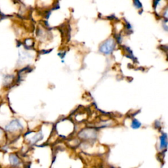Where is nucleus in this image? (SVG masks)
<instances>
[{
    "label": "nucleus",
    "instance_id": "obj_2",
    "mask_svg": "<svg viewBox=\"0 0 168 168\" xmlns=\"http://www.w3.org/2000/svg\"><path fill=\"white\" fill-rule=\"evenodd\" d=\"M23 129V126L20 121L17 119H14L10 121L9 123L5 126L4 130L6 131L7 136L9 134H15Z\"/></svg>",
    "mask_w": 168,
    "mask_h": 168
},
{
    "label": "nucleus",
    "instance_id": "obj_8",
    "mask_svg": "<svg viewBox=\"0 0 168 168\" xmlns=\"http://www.w3.org/2000/svg\"><path fill=\"white\" fill-rule=\"evenodd\" d=\"M115 38H116V41L117 42V43L120 44L121 43V41H122L121 35H116Z\"/></svg>",
    "mask_w": 168,
    "mask_h": 168
},
{
    "label": "nucleus",
    "instance_id": "obj_1",
    "mask_svg": "<svg viewBox=\"0 0 168 168\" xmlns=\"http://www.w3.org/2000/svg\"><path fill=\"white\" fill-rule=\"evenodd\" d=\"M116 42L114 38H109L102 43L99 48V51L105 55H109L113 53L116 49Z\"/></svg>",
    "mask_w": 168,
    "mask_h": 168
},
{
    "label": "nucleus",
    "instance_id": "obj_4",
    "mask_svg": "<svg viewBox=\"0 0 168 168\" xmlns=\"http://www.w3.org/2000/svg\"><path fill=\"white\" fill-rule=\"evenodd\" d=\"M7 139V135L4 129L0 127V148L6 145V140Z\"/></svg>",
    "mask_w": 168,
    "mask_h": 168
},
{
    "label": "nucleus",
    "instance_id": "obj_6",
    "mask_svg": "<svg viewBox=\"0 0 168 168\" xmlns=\"http://www.w3.org/2000/svg\"><path fill=\"white\" fill-rule=\"evenodd\" d=\"M133 5L136 9H142V5L141 3L140 0H133Z\"/></svg>",
    "mask_w": 168,
    "mask_h": 168
},
{
    "label": "nucleus",
    "instance_id": "obj_3",
    "mask_svg": "<svg viewBox=\"0 0 168 168\" xmlns=\"http://www.w3.org/2000/svg\"><path fill=\"white\" fill-rule=\"evenodd\" d=\"M9 164L13 167H18L20 164V160L18 157L14 154H10L9 156Z\"/></svg>",
    "mask_w": 168,
    "mask_h": 168
},
{
    "label": "nucleus",
    "instance_id": "obj_5",
    "mask_svg": "<svg viewBox=\"0 0 168 168\" xmlns=\"http://www.w3.org/2000/svg\"><path fill=\"white\" fill-rule=\"evenodd\" d=\"M160 146L161 149H164L166 148L167 146V137L166 135H164L162 136L161 139H160Z\"/></svg>",
    "mask_w": 168,
    "mask_h": 168
},
{
    "label": "nucleus",
    "instance_id": "obj_7",
    "mask_svg": "<svg viewBox=\"0 0 168 168\" xmlns=\"http://www.w3.org/2000/svg\"><path fill=\"white\" fill-rule=\"evenodd\" d=\"M131 126H132V128H134V129H137V128H140L141 123H140V122L138 120H134L133 121V122H132V125Z\"/></svg>",
    "mask_w": 168,
    "mask_h": 168
}]
</instances>
